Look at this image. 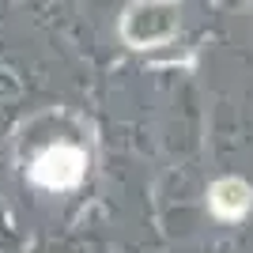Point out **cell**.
Listing matches in <instances>:
<instances>
[{"mask_svg": "<svg viewBox=\"0 0 253 253\" xmlns=\"http://www.w3.org/2000/svg\"><path fill=\"white\" fill-rule=\"evenodd\" d=\"M84 174H87V151L76 148V144H57L31 163V181L49 193L76 189L84 181Z\"/></svg>", "mask_w": 253, "mask_h": 253, "instance_id": "obj_1", "label": "cell"}, {"mask_svg": "<svg viewBox=\"0 0 253 253\" xmlns=\"http://www.w3.org/2000/svg\"><path fill=\"white\" fill-rule=\"evenodd\" d=\"M208 211L219 223H242L253 211V185L246 178H215L208 185Z\"/></svg>", "mask_w": 253, "mask_h": 253, "instance_id": "obj_2", "label": "cell"}]
</instances>
